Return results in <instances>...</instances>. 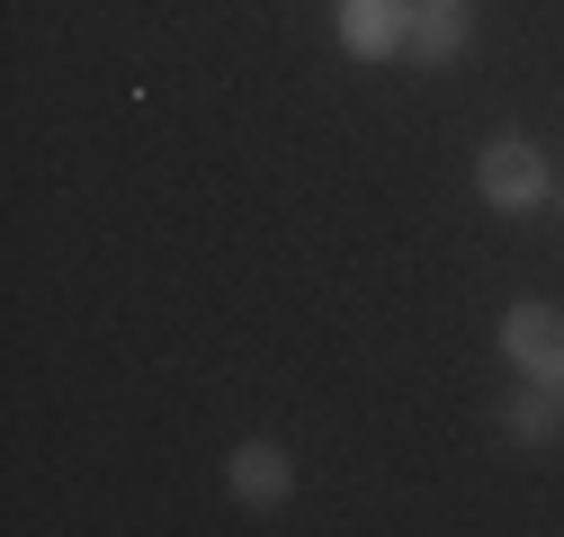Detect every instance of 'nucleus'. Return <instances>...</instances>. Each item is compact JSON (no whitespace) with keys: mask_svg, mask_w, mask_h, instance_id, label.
I'll return each instance as SVG.
<instances>
[{"mask_svg":"<svg viewBox=\"0 0 564 537\" xmlns=\"http://www.w3.org/2000/svg\"><path fill=\"white\" fill-rule=\"evenodd\" d=\"M475 188H484V207H538V197H555V162L529 144V134H502V144H484L475 153Z\"/></svg>","mask_w":564,"mask_h":537,"instance_id":"1","label":"nucleus"},{"mask_svg":"<svg viewBox=\"0 0 564 537\" xmlns=\"http://www.w3.org/2000/svg\"><path fill=\"white\" fill-rule=\"evenodd\" d=\"M502 350H511L529 376H555V385H564V314H555V305H538V296H529V305H511Z\"/></svg>","mask_w":564,"mask_h":537,"instance_id":"2","label":"nucleus"},{"mask_svg":"<svg viewBox=\"0 0 564 537\" xmlns=\"http://www.w3.org/2000/svg\"><path fill=\"white\" fill-rule=\"evenodd\" d=\"M403 36H412L403 0H340V45L349 54H403Z\"/></svg>","mask_w":564,"mask_h":537,"instance_id":"3","label":"nucleus"},{"mask_svg":"<svg viewBox=\"0 0 564 537\" xmlns=\"http://www.w3.org/2000/svg\"><path fill=\"white\" fill-rule=\"evenodd\" d=\"M288 484H296V465H288V448H278V439H242L234 448V493L242 502H288Z\"/></svg>","mask_w":564,"mask_h":537,"instance_id":"4","label":"nucleus"},{"mask_svg":"<svg viewBox=\"0 0 564 537\" xmlns=\"http://www.w3.org/2000/svg\"><path fill=\"white\" fill-rule=\"evenodd\" d=\"M421 63H448L457 45H466V0H421L412 10V36H403Z\"/></svg>","mask_w":564,"mask_h":537,"instance_id":"5","label":"nucleus"},{"mask_svg":"<svg viewBox=\"0 0 564 537\" xmlns=\"http://www.w3.org/2000/svg\"><path fill=\"white\" fill-rule=\"evenodd\" d=\"M555 413H564V385H555V376H538V385L511 403V430H520V439H546V430H555Z\"/></svg>","mask_w":564,"mask_h":537,"instance_id":"6","label":"nucleus"}]
</instances>
